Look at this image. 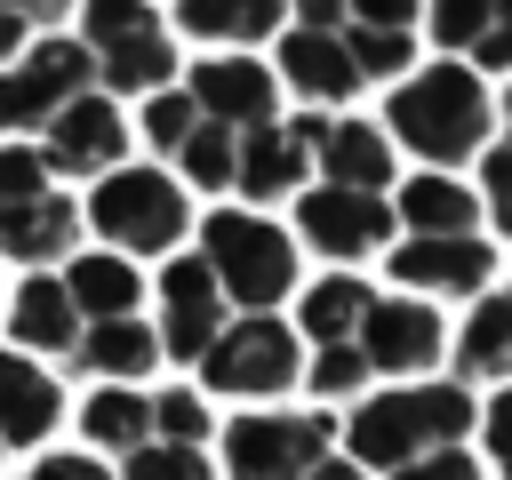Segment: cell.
I'll list each match as a JSON object with an SVG mask.
<instances>
[{
    "instance_id": "cell-1",
    "label": "cell",
    "mask_w": 512,
    "mask_h": 480,
    "mask_svg": "<svg viewBox=\"0 0 512 480\" xmlns=\"http://www.w3.org/2000/svg\"><path fill=\"white\" fill-rule=\"evenodd\" d=\"M296 344H304V376L312 392H360L376 376H424L448 352V320L416 296H384L360 272H328L296 296Z\"/></svg>"
},
{
    "instance_id": "cell-2",
    "label": "cell",
    "mask_w": 512,
    "mask_h": 480,
    "mask_svg": "<svg viewBox=\"0 0 512 480\" xmlns=\"http://www.w3.org/2000/svg\"><path fill=\"white\" fill-rule=\"evenodd\" d=\"M416 32L424 0H288L272 32V80H288L304 112L352 104L360 88L416 72Z\"/></svg>"
},
{
    "instance_id": "cell-3",
    "label": "cell",
    "mask_w": 512,
    "mask_h": 480,
    "mask_svg": "<svg viewBox=\"0 0 512 480\" xmlns=\"http://www.w3.org/2000/svg\"><path fill=\"white\" fill-rule=\"evenodd\" d=\"M264 120H280V80L256 56H208L160 96H144V136L184 168V192H232V168Z\"/></svg>"
},
{
    "instance_id": "cell-4",
    "label": "cell",
    "mask_w": 512,
    "mask_h": 480,
    "mask_svg": "<svg viewBox=\"0 0 512 480\" xmlns=\"http://www.w3.org/2000/svg\"><path fill=\"white\" fill-rule=\"evenodd\" d=\"M392 144L376 120H320V144H312V176L296 192V232L312 256L328 264H368L384 256V232H392Z\"/></svg>"
},
{
    "instance_id": "cell-5",
    "label": "cell",
    "mask_w": 512,
    "mask_h": 480,
    "mask_svg": "<svg viewBox=\"0 0 512 480\" xmlns=\"http://www.w3.org/2000/svg\"><path fill=\"white\" fill-rule=\"evenodd\" d=\"M384 272L424 304V296H480L496 272V240L480 224V200L456 176H400L392 184V232H384Z\"/></svg>"
},
{
    "instance_id": "cell-6",
    "label": "cell",
    "mask_w": 512,
    "mask_h": 480,
    "mask_svg": "<svg viewBox=\"0 0 512 480\" xmlns=\"http://www.w3.org/2000/svg\"><path fill=\"white\" fill-rule=\"evenodd\" d=\"M56 272V288H64V304H72V352H64V368L72 376H96V384H136V376H152V360H160V336H152V320H144V272L128 264V256H64V264H48Z\"/></svg>"
},
{
    "instance_id": "cell-7",
    "label": "cell",
    "mask_w": 512,
    "mask_h": 480,
    "mask_svg": "<svg viewBox=\"0 0 512 480\" xmlns=\"http://www.w3.org/2000/svg\"><path fill=\"white\" fill-rule=\"evenodd\" d=\"M384 144H408L432 176H456L464 160H480V144L496 136V96L480 72L464 64H424V72H400L392 96H384Z\"/></svg>"
},
{
    "instance_id": "cell-8",
    "label": "cell",
    "mask_w": 512,
    "mask_h": 480,
    "mask_svg": "<svg viewBox=\"0 0 512 480\" xmlns=\"http://www.w3.org/2000/svg\"><path fill=\"white\" fill-rule=\"evenodd\" d=\"M480 424V400L448 376V384H432V376H416V384H400V392H368L352 416H344V456L360 464V472H400V464H416V456H432V448H464V432Z\"/></svg>"
},
{
    "instance_id": "cell-9",
    "label": "cell",
    "mask_w": 512,
    "mask_h": 480,
    "mask_svg": "<svg viewBox=\"0 0 512 480\" xmlns=\"http://www.w3.org/2000/svg\"><path fill=\"white\" fill-rule=\"evenodd\" d=\"M192 256H200V272H208V288L224 296L232 320L280 312L296 296V240L272 216H256V208H208Z\"/></svg>"
},
{
    "instance_id": "cell-10",
    "label": "cell",
    "mask_w": 512,
    "mask_h": 480,
    "mask_svg": "<svg viewBox=\"0 0 512 480\" xmlns=\"http://www.w3.org/2000/svg\"><path fill=\"white\" fill-rule=\"evenodd\" d=\"M72 40L88 48L96 88L120 96V104L128 96H160L176 80V32H168V16L152 0H80V32Z\"/></svg>"
},
{
    "instance_id": "cell-11",
    "label": "cell",
    "mask_w": 512,
    "mask_h": 480,
    "mask_svg": "<svg viewBox=\"0 0 512 480\" xmlns=\"http://www.w3.org/2000/svg\"><path fill=\"white\" fill-rule=\"evenodd\" d=\"M88 224L104 232V256H176L184 232H192V192H184L168 168L120 160L112 176H96Z\"/></svg>"
},
{
    "instance_id": "cell-12",
    "label": "cell",
    "mask_w": 512,
    "mask_h": 480,
    "mask_svg": "<svg viewBox=\"0 0 512 480\" xmlns=\"http://www.w3.org/2000/svg\"><path fill=\"white\" fill-rule=\"evenodd\" d=\"M80 240V200L40 168L32 144H0V256L8 264H64Z\"/></svg>"
},
{
    "instance_id": "cell-13",
    "label": "cell",
    "mask_w": 512,
    "mask_h": 480,
    "mask_svg": "<svg viewBox=\"0 0 512 480\" xmlns=\"http://www.w3.org/2000/svg\"><path fill=\"white\" fill-rule=\"evenodd\" d=\"M192 376H200V392L272 408L280 392H296V376H304V344H296V328H288L280 312H248V320H232V328L192 360Z\"/></svg>"
},
{
    "instance_id": "cell-14",
    "label": "cell",
    "mask_w": 512,
    "mask_h": 480,
    "mask_svg": "<svg viewBox=\"0 0 512 480\" xmlns=\"http://www.w3.org/2000/svg\"><path fill=\"white\" fill-rule=\"evenodd\" d=\"M320 456H336L328 408H248L224 424V480H312Z\"/></svg>"
},
{
    "instance_id": "cell-15",
    "label": "cell",
    "mask_w": 512,
    "mask_h": 480,
    "mask_svg": "<svg viewBox=\"0 0 512 480\" xmlns=\"http://www.w3.org/2000/svg\"><path fill=\"white\" fill-rule=\"evenodd\" d=\"M80 88H96V72H88V48L72 32L24 40V56L0 64V136H40Z\"/></svg>"
},
{
    "instance_id": "cell-16",
    "label": "cell",
    "mask_w": 512,
    "mask_h": 480,
    "mask_svg": "<svg viewBox=\"0 0 512 480\" xmlns=\"http://www.w3.org/2000/svg\"><path fill=\"white\" fill-rule=\"evenodd\" d=\"M32 152H40V168H48L56 184H72V176H112V168L128 160V112H120V96L80 88V96L32 136Z\"/></svg>"
},
{
    "instance_id": "cell-17",
    "label": "cell",
    "mask_w": 512,
    "mask_h": 480,
    "mask_svg": "<svg viewBox=\"0 0 512 480\" xmlns=\"http://www.w3.org/2000/svg\"><path fill=\"white\" fill-rule=\"evenodd\" d=\"M112 480H216L208 464V400L184 384V392H160V424L112 456Z\"/></svg>"
},
{
    "instance_id": "cell-18",
    "label": "cell",
    "mask_w": 512,
    "mask_h": 480,
    "mask_svg": "<svg viewBox=\"0 0 512 480\" xmlns=\"http://www.w3.org/2000/svg\"><path fill=\"white\" fill-rule=\"evenodd\" d=\"M312 144H320V112H280L248 136L240 168H232V192L240 200H296L304 176H312Z\"/></svg>"
},
{
    "instance_id": "cell-19",
    "label": "cell",
    "mask_w": 512,
    "mask_h": 480,
    "mask_svg": "<svg viewBox=\"0 0 512 480\" xmlns=\"http://www.w3.org/2000/svg\"><path fill=\"white\" fill-rule=\"evenodd\" d=\"M424 32L464 72H512V0H424Z\"/></svg>"
},
{
    "instance_id": "cell-20",
    "label": "cell",
    "mask_w": 512,
    "mask_h": 480,
    "mask_svg": "<svg viewBox=\"0 0 512 480\" xmlns=\"http://www.w3.org/2000/svg\"><path fill=\"white\" fill-rule=\"evenodd\" d=\"M56 416H64V384L40 360L0 352V456L8 448H40L56 432Z\"/></svg>"
},
{
    "instance_id": "cell-21",
    "label": "cell",
    "mask_w": 512,
    "mask_h": 480,
    "mask_svg": "<svg viewBox=\"0 0 512 480\" xmlns=\"http://www.w3.org/2000/svg\"><path fill=\"white\" fill-rule=\"evenodd\" d=\"M456 384H512V288H480L472 320L456 328Z\"/></svg>"
},
{
    "instance_id": "cell-22",
    "label": "cell",
    "mask_w": 512,
    "mask_h": 480,
    "mask_svg": "<svg viewBox=\"0 0 512 480\" xmlns=\"http://www.w3.org/2000/svg\"><path fill=\"white\" fill-rule=\"evenodd\" d=\"M288 16V0H176V24L208 48H256L272 40Z\"/></svg>"
},
{
    "instance_id": "cell-23",
    "label": "cell",
    "mask_w": 512,
    "mask_h": 480,
    "mask_svg": "<svg viewBox=\"0 0 512 480\" xmlns=\"http://www.w3.org/2000/svg\"><path fill=\"white\" fill-rule=\"evenodd\" d=\"M504 136H488L480 144V224H488V240H512V96H504Z\"/></svg>"
},
{
    "instance_id": "cell-24",
    "label": "cell",
    "mask_w": 512,
    "mask_h": 480,
    "mask_svg": "<svg viewBox=\"0 0 512 480\" xmlns=\"http://www.w3.org/2000/svg\"><path fill=\"white\" fill-rule=\"evenodd\" d=\"M384 480H480V456L472 448H432V456H416V464H400Z\"/></svg>"
},
{
    "instance_id": "cell-25",
    "label": "cell",
    "mask_w": 512,
    "mask_h": 480,
    "mask_svg": "<svg viewBox=\"0 0 512 480\" xmlns=\"http://www.w3.org/2000/svg\"><path fill=\"white\" fill-rule=\"evenodd\" d=\"M472 432L488 440V464H496V472L512 480V384H504V392H496V400L480 408V424H472Z\"/></svg>"
},
{
    "instance_id": "cell-26",
    "label": "cell",
    "mask_w": 512,
    "mask_h": 480,
    "mask_svg": "<svg viewBox=\"0 0 512 480\" xmlns=\"http://www.w3.org/2000/svg\"><path fill=\"white\" fill-rule=\"evenodd\" d=\"M24 480H112V472H104L96 456H40Z\"/></svg>"
},
{
    "instance_id": "cell-27",
    "label": "cell",
    "mask_w": 512,
    "mask_h": 480,
    "mask_svg": "<svg viewBox=\"0 0 512 480\" xmlns=\"http://www.w3.org/2000/svg\"><path fill=\"white\" fill-rule=\"evenodd\" d=\"M0 8H8V16L24 24V32H40V24H56V16L72 8V0H0Z\"/></svg>"
},
{
    "instance_id": "cell-28",
    "label": "cell",
    "mask_w": 512,
    "mask_h": 480,
    "mask_svg": "<svg viewBox=\"0 0 512 480\" xmlns=\"http://www.w3.org/2000/svg\"><path fill=\"white\" fill-rule=\"evenodd\" d=\"M24 40H32V32H24V24L0 8V64H16V56H24Z\"/></svg>"
},
{
    "instance_id": "cell-29",
    "label": "cell",
    "mask_w": 512,
    "mask_h": 480,
    "mask_svg": "<svg viewBox=\"0 0 512 480\" xmlns=\"http://www.w3.org/2000/svg\"><path fill=\"white\" fill-rule=\"evenodd\" d=\"M312 480H368V472H360L352 456H320V464H312Z\"/></svg>"
}]
</instances>
